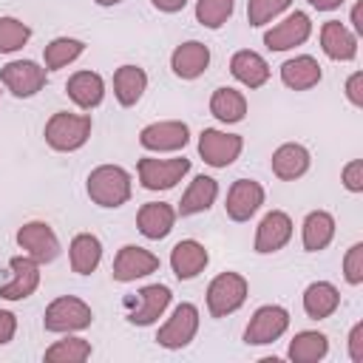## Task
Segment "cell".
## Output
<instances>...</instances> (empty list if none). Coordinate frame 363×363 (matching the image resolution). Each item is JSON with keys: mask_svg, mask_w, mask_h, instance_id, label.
<instances>
[{"mask_svg": "<svg viewBox=\"0 0 363 363\" xmlns=\"http://www.w3.org/2000/svg\"><path fill=\"white\" fill-rule=\"evenodd\" d=\"M343 184H346V190H352V193H360V190H363V162H360V159H352V162L343 167Z\"/></svg>", "mask_w": 363, "mask_h": 363, "instance_id": "obj_39", "label": "cell"}, {"mask_svg": "<svg viewBox=\"0 0 363 363\" xmlns=\"http://www.w3.org/2000/svg\"><path fill=\"white\" fill-rule=\"evenodd\" d=\"M281 82L292 91H309L320 82V65L315 57L309 54H301V57H292L281 65Z\"/></svg>", "mask_w": 363, "mask_h": 363, "instance_id": "obj_24", "label": "cell"}, {"mask_svg": "<svg viewBox=\"0 0 363 363\" xmlns=\"http://www.w3.org/2000/svg\"><path fill=\"white\" fill-rule=\"evenodd\" d=\"M343 0H309V6H315L318 11H332V9H337Z\"/></svg>", "mask_w": 363, "mask_h": 363, "instance_id": "obj_44", "label": "cell"}, {"mask_svg": "<svg viewBox=\"0 0 363 363\" xmlns=\"http://www.w3.org/2000/svg\"><path fill=\"white\" fill-rule=\"evenodd\" d=\"M0 82L20 99L34 96L45 85V68H40L31 60H11L0 68Z\"/></svg>", "mask_w": 363, "mask_h": 363, "instance_id": "obj_11", "label": "cell"}, {"mask_svg": "<svg viewBox=\"0 0 363 363\" xmlns=\"http://www.w3.org/2000/svg\"><path fill=\"white\" fill-rule=\"evenodd\" d=\"M349 357L354 363H363V323H354L349 332Z\"/></svg>", "mask_w": 363, "mask_h": 363, "instance_id": "obj_40", "label": "cell"}, {"mask_svg": "<svg viewBox=\"0 0 363 363\" xmlns=\"http://www.w3.org/2000/svg\"><path fill=\"white\" fill-rule=\"evenodd\" d=\"M207 264H210V255H207L204 244H199L196 238H184L170 250V267L179 281L196 278Z\"/></svg>", "mask_w": 363, "mask_h": 363, "instance_id": "obj_19", "label": "cell"}, {"mask_svg": "<svg viewBox=\"0 0 363 363\" xmlns=\"http://www.w3.org/2000/svg\"><path fill=\"white\" fill-rule=\"evenodd\" d=\"M88 196L99 207H122L130 199V173L119 164H99L88 173Z\"/></svg>", "mask_w": 363, "mask_h": 363, "instance_id": "obj_1", "label": "cell"}, {"mask_svg": "<svg viewBox=\"0 0 363 363\" xmlns=\"http://www.w3.org/2000/svg\"><path fill=\"white\" fill-rule=\"evenodd\" d=\"M68 255H71V269L77 275H91L102 261V241L94 233H79L74 235Z\"/></svg>", "mask_w": 363, "mask_h": 363, "instance_id": "obj_27", "label": "cell"}, {"mask_svg": "<svg viewBox=\"0 0 363 363\" xmlns=\"http://www.w3.org/2000/svg\"><path fill=\"white\" fill-rule=\"evenodd\" d=\"M9 269H11V281L6 286H0V298L23 301L40 286V264L31 255H14L9 261Z\"/></svg>", "mask_w": 363, "mask_h": 363, "instance_id": "obj_15", "label": "cell"}, {"mask_svg": "<svg viewBox=\"0 0 363 363\" xmlns=\"http://www.w3.org/2000/svg\"><path fill=\"white\" fill-rule=\"evenodd\" d=\"M352 23H354V31L360 34V31H363V23H360V6L352 9Z\"/></svg>", "mask_w": 363, "mask_h": 363, "instance_id": "obj_45", "label": "cell"}, {"mask_svg": "<svg viewBox=\"0 0 363 363\" xmlns=\"http://www.w3.org/2000/svg\"><path fill=\"white\" fill-rule=\"evenodd\" d=\"M346 96H349L352 105H363V74H360V71H354V74L349 77V82H346Z\"/></svg>", "mask_w": 363, "mask_h": 363, "instance_id": "obj_41", "label": "cell"}, {"mask_svg": "<svg viewBox=\"0 0 363 363\" xmlns=\"http://www.w3.org/2000/svg\"><path fill=\"white\" fill-rule=\"evenodd\" d=\"M343 275L352 286L363 284V244H352L343 258Z\"/></svg>", "mask_w": 363, "mask_h": 363, "instance_id": "obj_38", "label": "cell"}, {"mask_svg": "<svg viewBox=\"0 0 363 363\" xmlns=\"http://www.w3.org/2000/svg\"><path fill=\"white\" fill-rule=\"evenodd\" d=\"M173 221H176V210L167 204V201H147L139 207L136 213V227L145 238L150 241H159L164 238L170 230H173Z\"/></svg>", "mask_w": 363, "mask_h": 363, "instance_id": "obj_20", "label": "cell"}, {"mask_svg": "<svg viewBox=\"0 0 363 363\" xmlns=\"http://www.w3.org/2000/svg\"><path fill=\"white\" fill-rule=\"evenodd\" d=\"M210 65V48L199 40H187L182 45H176V51L170 54V68L179 79H196L207 71Z\"/></svg>", "mask_w": 363, "mask_h": 363, "instance_id": "obj_18", "label": "cell"}, {"mask_svg": "<svg viewBox=\"0 0 363 363\" xmlns=\"http://www.w3.org/2000/svg\"><path fill=\"white\" fill-rule=\"evenodd\" d=\"M309 162H312V156L303 145L286 142L272 153V173L284 182H295L309 170Z\"/></svg>", "mask_w": 363, "mask_h": 363, "instance_id": "obj_22", "label": "cell"}, {"mask_svg": "<svg viewBox=\"0 0 363 363\" xmlns=\"http://www.w3.org/2000/svg\"><path fill=\"white\" fill-rule=\"evenodd\" d=\"M17 244L37 264H48V261H54L60 255V238L45 221H26L17 230Z\"/></svg>", "mask_w": 363, "mask_h": 363, "instance_id": "obj_10", "label": "cell"}, {"mask_svg": "<svg viewBox=\"0 0 363 363\" xmlns=\"http://www.w3.org/2000/svg\"><path fill=\"white\" fill-rule=\"evenodd\" d=\"M216 196H218V182L201 173V176H196V179L190 182V187L184 190L176 216H196V213H204V210H210V204L216 201Z\"/></svg>", "mask_w": 363, "mask_h": 363, "instance_id": "obj_26", "label": "cell"}, {"mask_svg": "<svg viewBox=\"0 0 363 363\" xmlns=\"http://www.w3.org/2000/svg\"><path fill=\"white\" fill-rule=\"evenodd\" d=\"M31 37V28L17 17H0V54H11L23 48Z\"/></svg>", "mask_w": 363, "mask_h": 363, "instance_id": "obj_36", "label": "cell"}, {"mask_svg": "<svg viewBox=\"0 0 363 363\" xmlns=\"http://www.w3.org/2000/svg\"><path fill=\"white\" fill-rule=\"evenodd\" d=\"M85 51V43L77 37H57L43 48V60H45V71H57L65 68L68 62H74L79 54Z\"/></svg>", "mask_w": 363, "mask_h": 363, "instance_id": "obj_33", "label": "cell"}, {"mask_svg": "<svg viewBox=\"0 0 363 363\" xmlns=\"http://www.w3.org/2000/svg\"><path fill=\"white\" fill-rule=\"evenodd\" d=\"M136 170H139V182L145 190H170L187 176L190 159H184V156L182 159H150V156H145V159H139Z\"/></svg>", "mask_w": 363, "mask_h": 363, "instance_id": "obj_5", "label": "cell"}, {"mask_svg": "<svg viewBox=\"0 0 363 363\" xmlns=\"http://www.w3.org/2000/svg\"><path fill=\"white\" fill-rule=\"evenodd\" d=\"M292 0H247V20L250 26H264L269 20H275L281 11L289 9Z\"/></svg>", "mask_w": 363, "mask_h": 363, "instance_id": "obj_37", "label": "cell"}, {"mask_svg": "<svg viewBox=\"0 0 363 363\" xmlns=\"http://www.w3.org/2000/svg\"><path fill=\"white\" fill-rule=\"evenodd\" d=\"M244 147V139L238 133H224L216 128H204L199 136V156L210 164V167H227L238 159Z\"/></svg>", "mask_w": 363, "mask_h": 363, "instance_id": "obj_9", "label": "cell"}, {"mask_svg": "<svg viewBox=\"0 0 363 363\" xmlns=\"http://www.w3.org/2000/svg\"><path fill=\"white\" fill-rule=\"evenodd\" d=\"M65 91H68V96H71L74 105H79L82 111H91V108H96V105L102 102V96H105V82H102V77H99L96 71H77V74L68 79Z\"/></svg>", "mask_w": 363, "mask_h": 363, "instance_id": "obj_25", "label": "cell"}, {"mask_svg": "<svg viewBox=\"0 0 363 363\" xmlns=\"http://www.w3.org/2000/svg\"><path fill=\"white\" fill-rule=\"evenodd\" d=\"M264 204V187L252 179H235L233 187L227 190V216L233 221H247L255 216V210Z\"/></svg>", "mask_w": 363, "mask_h": 363, "instance_id": "obj_16", "label": "cell"}, {"mask_svg": "<svg viewBox=\"0 0 363 363\" xmlns=\"http://www.w3.org/2000/svg\"><path fill=\"white\" fill-rule=\"evenodd\" d=\"M17 332V318L6 309H0V346H6Z\"/></svg>", "mask_w": 363, "mask_h": 363, "instance_id": "obj_42", "label": "cell"}, {"mask_svg": "<svg viewBox=\"0 0 363 363\" xmlns=\"http://www.w3.org/2000/svg\"><path fill=\"white\" fill-rule=\"evenodd\" d=\"M235 0H196V20L204 28H221L233 17Z\"/></svg>", "mask_w": 363, "mask_h": 363, "instance_id": "obj_35", "label": "cell"}, {"mask_svg": "<svg viewBox=\"0 0 363 363\" xmlns=\"http://www.w3.org/2000/svg\"><path fill=\"white\" fill-rule=\"evenodd\" d=\"M128 306V320L133 326H150L162 318V312L170 306V289L164 284H150V286H142L136 292V298H128L125 301Z\"/></svg>", "mask_w": 363, "mask_h": 363, "instance_id": "obj_7", "label": "cell"}, {"mask_svg": "<svg viewBox=\"0 0 363 363\" xmlns=\"http://www.w3.org/2000/svg\"><path fill=\"white\" fill-rule=\"evenodd\" d=\"M320 48L329 60H354L357 54V37L340 23V20H329L320 26Z\"/></svg>", "mask_w": 363, "mask_h": 363, "instance_id": "obj_21", "label": "cell"}, {"mask_svg": "<svg viewBox=\"0 0 363 363\" xmlns=\"http://www.w3.org/2000/svg\"><path fill=\"white\" fill-rule=\"evenodd\" d=\"M312 34V20L303 11H292L286 20H281L278 26H272L264 34V43L269 51H289L301 43H306V37Z\"/></svg>", "mask_w": 363, "mask_h": 363, "instance_id": "obj_14", "label": "cell"}, {"mask_svg": "<svg viewBox=\"0 0 363 363\" xmlns=\"http://www.w3.org/2000/svg\"><path fill=\"white\" fill-rule=\"evenodd\" d=\"M147 88V74L139 68V65H119L116 74H113V94L119 99V105L130 108L142 99Z\"/></svg>", "mask_w": 363, "mask_h": 363, "instance_id": "obj_28", "label": "cell"}, {"mask_svg": "<svg viewBox=\"0 0 363 363\" xmlns=\"http://www.w3.org/2000/svg\"><path fill=\"white\" fill-rule=\"evenodd\" d=\"M247 295H250V284H247L244 275H238V272H221L207 286V312L213 318L233 315L235 309L244 306Z\"/></svg>", "mask_w": 363, "mask_h": 363, "instance_id": "obj_3", "label": "cell"}, {"mask_svg": "<svg viewBox=\"0 0 363 363\" xmlns=\"http://www.w3.org/2000/svg\"><path fill=\"white\" fill-rule=\"evenodd\" d=\"M230 74L247 85V88H261L267 79H269V65L261 54L244 48V51H235L233 60H230Z\"/></svg>", "mask_w": 363, "mask_h": 363, "instance_id": "obj_23", "label": "cell"}, {"mask_svg": "<svg viewBox=\"0 0 363 363\" xmlns=\"http://www.w3.org/2000/svg\"><path fill=\"white\" fill-rule=\"evenodd\" d=\"M190 139V128L179 119H164V122H153L145 125L139 133V145L145 150H156V153H167V150H179L184 147Z\"/></svg>", "mask_w": 363, "mask_h": 363, "instance_id": "obj_12", "label": "cell"}, {"mask_svg": "<svg viewBox=\"0 0 363 363\" xmlns=\"http://www.w3.org/2000/svg\"><path fill=\"white\" fill-rule=\"evenodd\" d=\"M332 238H335V218L326 210H312L303 218V250L320 252L329 247Z\"/></svg>", "mask_w": 363, "mask_h": 363, "instance_id": "obj_31", "label": "cell"}, {"mask_svg": "<svg viewBox=\"0 0 363 363\" xmlns=\"http://www.w3.org/2000/svg\"><path fill=\"white\" fill-rule=\"evenodd\" d=\"M156 269H159V258L150 250L136 247V244H125L113 258V272L111 275L119 284H130V281L145 278V275H150Z\"/></svg>", "mask_w": 363, "mask_h": 363, "instance_id": "obj_13", "label": "cell"}, {"mask_svg": "<svg viewBox=\"0 0 363 363\" xmlns=\"http://www.w3.org/2000/svg\"><path fill=\"white\" fill-rule=\"evenodd\" d=\"M91 128H94L91 125V116L57 111L45 122V142H48V147H54L60 153H71V150H79L88 142Z\"/></svg>", "mask_w": 363, "mask_h": 363, "instance_id": "obj_2", "label": "cell"}, {"mask_svg": "<svg viewBox=\"0 0 363 363\" xmlns=\"http://www.w3.org/2000/svg\"><path fill=\"white\" fill-rule=\"evenodd\" d=\"M329 352V340L323 332H298L289 343V360L295 363H318Z\"/></svg>", "mask_w": 363, "mask_h": 363, "instance_id": "obj_32", "label": "cell"}, {"mask_svg": "<svg viewBox=\"0 0 363 363\" xmlns=\"http://www.w3.org/2000/svg\"><path fill=\"white\" fill-rule=\"evenodd\" d=\"M210 113L224 122V125H235L247 116V99L241 91L224 85V88H216L213 96H210Z\"/></svg>", "mask_w": 363, "mask_h": 363, "instance_id": "obj_29", "label": "cell"}, {"mask_svg": "<svg viewBox=\"0 0 363 363\" xmlns=\"http://www.w3.org/2000/svg\"><path fill=\"white\" fill-rule=\"evenodd\" d=\"M199 332V309L193 303H179L167 323L156 332V343L164 349H184Z\"/></svg>", "mask_w": 363, "mask_h": 363, "instance_id": "obj_8", "label": "cell"}, {"mask_svg": "<svg viewBox=\"0 0 363 363\" xmlns=\"http://www.w3.org/2000/svg\"><path fill=\"white\" fill-rule=\"evenodd\" d=\"M159 11H164V14H173V11H182L184 6H187V0H150Z\"/></svg>", "mask_w": 363, "mask_h": 363, "instance_id": "obj_43", "label": "cell"}, {"mask_svg": "<svg viewBox=\"0 0 363 363\" xmlns=\"http://www.w3.org/2000/svg\"><path fill=\"white\" fill-rule=\"evenodd\" d=\"M286 329H289V312H286L284 306L267 303V306L255 309V315L250 318V323H247V329H244V343H250V346H264V343L278 340Z\"/></svg>", "mask_w": 363, "mask_h": 363, "instance_id": "obj_6", "label": "cell"}, {"mask_svg": "<svg viewBox=\"0 0 363 363\" xmlns=\"http://www.w3.org/2000/svg\"><path fill=\"white\" fill-rule=\"evenodd\" d=\"M340 306V292L329 284V281H315L306 286L303 292V312L315 320H323L329 318L335 309Z\"/></svg>", "mask_w": 363, "mask_h": 363, "instance_id": "obj_30", "label": "cell"}, {"mask_svg": "<svg viewBox=\"0 0 363 363\" xmlns=\"http://www.w3.org/2000/svg\"><path fill=\"white\" fill-rule=\"evenodd\" d=\"M91 357V343L82 337H65L45 349L48 363H82Z\"/></svg>", "mask_w": 363, "mask_h": 363, "instance_id": "obj_34", "label": "cell"}, {"mask_svg": "<svg viewBox=\"0 0 363 363\" xmlns=\"http://www.w3.org/2000/svg\"><path fill=\"white\" fill-rule=\"evenodd\" d=\"M289 238H292V218L284 210H269L255 230V252L261 255L278 252Z\"/></svg>", "mask_w": 363, "mask_h": 363, "instance_id": "obj_17", "label": "cell"}, {"mask_svg": "<svg viewBox=\"0 0 363 363\" xmlns=\"http://www.w3.org/2000/svg\"><path fill=\"white\" fill-rule=\"evenodd\" d=\"M91 320H94L91 306L74 295H62V298L51 301L43 315L45 332H79V329L91 326Z\"/></svg>", "mask_w": 363, "mask_h": 363, "instance_id": "obj_4", "label": "cell"}, {"mask_svg": "<svg viewBox=\"0 0 363 363\" xmlns=\"http://www.w3.org/2000/svg\"><path fill=\"white\" fill-rule=\"evenodd\" d=\"M99 6H116V3H122V0H96Z\"/></svg>", "mask_w": 363, "mask_h": 363, "instance_id": "obj_46", "label": "cell"}]
</instances>
